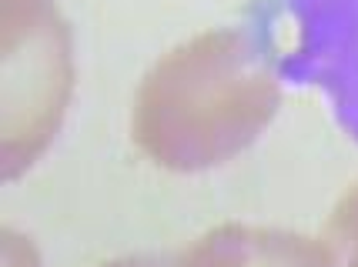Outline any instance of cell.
<instances>
[{
    "label": "cell",
    "instance_id": "6da1fadb",
    "mask_svg": "<svg viewBox=\"0 0 358 267\" xmlns=\"http://www.w3.org/2000/svg\"><path fill=\"white\" fill-rule=\"evenodd\" d=\"M281 87L248 33L204 31L157 57L134 97L131 137L157 167H221L262 137Z\"/></svg>",
    "mask_w": 358,
    "mask_h": 267
},
{
    "label": "cell",
    "instance_id": "7a4b0ae2",
    "mask_svg": "<svg viewBox=\"0 0 358 267\" xmlns=\"http://www.w3.org/2000/svg\"><path fill=\"white\" fill-rule=\"evenodd\" d=\"M71 94L67 27L50 0H3V177L57 134Z\"/></svg>",
    "mask_w": 358,
    "mask_h": 267
},
{
    "label": "cell",
    "instance_id": "3957f363",
    "mask_svg": "<svg viewBox=\"0 0 358 267\" xmlns=\"http://www.w3.org/2000/svg\"><path fill=\"white\" fill-rule=\"evenodd\" d=\"M101 267H331L325 244L281 227L221 224L178 251L127 254Z\"/></svg>",
    "mask_w": 358,
    "mask_h": 267
},
{
    "label": "cell",
    "instance_id": "277c9868",
    "mask_svg": "<svg viewBox=\"0 0 358 267\" xmlns=\"http://www.w3.org/2000/svg\"><path fill=\"white\" fill-rule=\"evenodd\" d=\"M322 244L331 267H358V184L335 204Z\"/></svg>",
    "mask_w": 358,
    "mask_h": 267
}]
</instances>
